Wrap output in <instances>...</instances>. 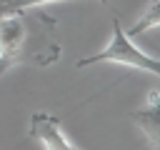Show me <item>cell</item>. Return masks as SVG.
<instances>
[{
    "label": "cell",
    "instance_id": "5b68a950",
    "mask_svg": "<svg viewBox=\"0 0 160 150\" xmlns=\"http://www.w3.org/2000/svg\"><path fill=\"white\" fill-rule=\"evenodd\" d=\"M152 28H160V0H150V2L145 5V10L140 12V18L132 22V28L125 30V32H128L130 38H135V35L148 32V30H152Z\"/></svg>",
    "mask_w": 160,
    "mask_h": 150
},
{
    "label": "cell",
    "instance_id": "8992f818",
    "mask_svg": "<svg viewBox=\"0 0 160 150\" xmlns=\"http://www.w3.org/2000/svg\"><path fill=\"white\" fill-rule=\"evenodd\" d=\"M48 2H58V0H8L5 10H32V8H40ZM100 2H105V0H100Z\"/></svg>",
    "mask_w": 160,
    "mask_h": 150
},
{
    "label": "cell",
    "instance_id": "6da1fadb",
    "mask_svg": "<svg viewBox=\"0 0 160 150\" xmlns=\"http://www.w3.org/2000/svg\"><path fill=\"white\" fill-rule=\"evenodd\" d=\"M95 62H118V65L135 68V70H142V72H150V75L160 78V58H152L145 50H140L130 40V35L120 28L118 18L112 20V38H110V42L100 52L78 60V68H88V65H95Z\"/></svg>",
    "mask_w": 160,
    "mask_h": 150
},
{
    "label": "cell",
    "instance_id": "3957f363",
    "mask_svg": "<svg viewBox=\"0 0 160 150\" xmlns=\"http://www.w3.org/2000/svg\"><path fill=\"white\" fill-rule=\"evenodd\" d=\"M30 135L45 148V150H78L62 132V125L55 115L38 110L30 115Z\"/></svg>",
    "mask_w": 160,
    "mask_h": 150
},
{
    "label": "cell",
    "instance_id": "277c9868",
    "mask_svg": "<svg viewBox=\"0 0 160 150\" xmlns=\"http://www.w3.org/2000/svg\"><path fill=\"white\" fill-rule=\"evenodd\" d=\"M130 120L140 128L142 138L152 150H160V90L148 92V102L130 112Z\"/></svg>",
    "mask_w": 160,
    "mask_h": 150
},
{
    "label": "cell",
    "instance_id": "7a4b0ae2",
    "mask_svg": "<svg viewBox=\"0 0 160 150\" xmlns=\"http://www.w3.org/2000/svg\"><path fill=\"white\" fill-rule=\"evenodd\" d=\"M30 40H32V28H30V20L25 18V12L5 10V15H0V75L10 65H15L25 58H32V55H28Z\"/></svg>",
    "mask_w": 160,
    "mask_h": 150
}]
</instances>
